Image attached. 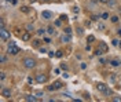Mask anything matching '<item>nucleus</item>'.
I'll return each mask as SVG.
<instances>
[{
	"mask_svg": "<svg viewBox=\"0 0 121 102\" xmlns=\"http://www.w3.org/2000/svg\"><path fill=\"white\" fill-rule=\"evenodd\" d=\"M7 51H8V54L17 55L21 50H19V47L15 44V41H10V43H8V47H7Z\"/></svg>",
	"mask_w": 121,
	"mask_h": 102,
	"instance_id": "obj_1",
	"label": "nucleus"
},
{
	"mask_svg": "<svg viewBox=\"0 0 121 102\" xmlns=\"http://www.w3.org/2000/svg\"><path fill=\"white\" fill-rule=\"evenodd\" d=\"M23 66H25L26 69H32V68L36 66V61H35L33 58H25V59H23Z\"/></svg>",
	"mask_w": 121,
	"mask_h": 102,
	"instance_id": "obj_2",
	"label": "nucleus"
},
{
	"mask_svg": "<svg viewBox=\"0 0 121 102\" xmlns=\"http://www.w3.org/2000/svg\"><path fill=\"white\" fill-rule=\"evenodd\" d=\"M0 40H1V41L10 40V33L6 31V28H0Z\"/></svg>",
	"mask_w": 121,
	"mask_h": 102,
	"instance_id": "obj_3",
	"label": "nucleus"
},
{
	"mask_svg": "<svg viewBox=\"0 0 121 102\" xmlns=\"http://www.w3.org/2000/svg\"><path fill=\"white\" fill-rule=\"evenodd\" d=\"M62 87H63V83L59 81V80H56V81H54L52 86L48 87V90H50V91H55V90H59V88H62Z\"/></svg>",
	"mask_w": 121,
	"mask_h": 102,
	"instance_id": "obj_4",
	"label": "nucleus"
},
{
	"mask_svg": "<svg viewBox=\"0 0 121 102\" xmlns=\"http://www.w3.org/2000/svg\"><path fill=\"white\" fill-rule=\"evenodd\" d=\"M36 81L40 83V84H43V83L47 81V76H45V75H41V73H39V75H36Z\"/></svg>",
	"mask_w": 121,
	"mask_h": 102,
	"instance_id": "obj_5",
	"label": "nucleus"
},
{
	"mask_svg": "<svg viewBox=\"0 0 121 102\" xmlns=\"http://www.w3.org/2000/svg\"><path fill=\"white\" fill-rule=\"evenodd\" d=\"M96 90L105 94V93H106V90H107V86H106L105 83H98V84H96Z\"/></svg>",
	"mask_w": 121,
	"mask_h": 102,
	"instance_id": "obj_6",
	"label": "nucleus"
},
{
	"mask_svg": "<svg viewBox=\"0 0 121 102\" xmlns=\"http://www.w3.org/2000/svg\"><path fill=\"white\" fill-rule=\"evenodd\" d=\"M1 97L10 98V97H11V90H10V88H3V90H1Z\"/></svg>",
	"mask_w": 121,
	"mask_h": 102,
	"instance_id": "obj_7",
	"label": "nucleus"
},
{
	"mask_svg": "<svg viewBox=\"0 0 121 102\" xmlns=\"http://www.w3.org/2000/svg\"><path fill=\"white\" fill-rule=\"evenodd\" d=\"M98 48L100 50V51H103V53H106V51L109 50V47H107V44H106L105 41H100V43H99V46H98Z\"/></svg>",
	"mask_w": 121,
	"mask_h": 102,
	"instance_id": "obj_8",
	"label": "nucleus"
},
{
	"mask_svg": "<svg viewBox=\"0 0 121 102\" xmlns=\"http://www.w3.org/2000/svg\"><path fill=\"white\" fill-rule=\"evenodd\" d=\"M41 17H43V19H51V18H52V13H50V11H43V13H41Z\"/></svg>",
	"mask_w": 121,
	"mask_h": 102,
	"instance_id": "obj_9",
	"label": "nucleus"
},
{
	"mask_svg": "<svg viewBox=\"0 0 121 102\" xmlns=\"http://www.w3.org/2000/svg\"><path fill=\"white\" fill-rule=\"evenodd\" d=\"M25 101L36 102V101H37V97H36V95H26V97H25Z\"/></svg>",
	"mask_w": 121,
	"mask_h": 102,
	"instance_id": "obj_10",
	"label": "nucleus"
},
{
	"mask_svg": "<svg viewBox=\"0 0 121 102\" xmlns=\"http://www.w3.org/2000/svg\"><path fill=\"white\" fill-rule=\"evenodd\" d=\"M40 44H41V40H39V39H35V40H32V46L33 47H40Z\"/></svg>",
	"mask_w": 121,
	"mask_h": 102,
	"instance_id": "obj_11",
	"label": "nucleus"
},
{
	"mask_svg": "<svg viewBox=\"0 0 121 102\" xmlns=\"http://www.w3.org/2000/svg\"><path fill=\"white\" fill-rule=\"evenodd\" d=\"M62 41H63V43H69V41H70V35H68V33L63 35V36H62Z\"/></svg>",
	"mask_w": 121,
	"mask_h": 102,
	"instance_id": "obj_12",
	"label": "nucleus"
},
{
	"mask_svg": "<svg viewBox=\"0 0 121 102\" xmlns=\"http://www.w3.org/2000/svg\"><path fill=\"white\" fill-rule=\"evenodd\" d=\"M22 40H23V41H29V40H30L29 32H28V33H23V35H22Z\"/></svg>",
	"mask_w": 121,
	"mask_h": 102,
	"instance_id": "obj_13",
	"label": "nucleus"
},
{
	"mask_svg": "<svg viewBox=\"0 0 121 102\" xmlns=\"http://www.w3.org/2000/svg\"><path fill=\"white\" fill-rule=\"evenodd\" d=\"M110 63H112L113 66H120V65H121V61H118V59H113V61H110Z\"/></svg>",
	"mask_w": 121,
	"mask_h": 102,
	"instance_id": "obj_14",
	"label": "nucleus"
},
{
	"mask_svg": "<svg viewBox=\"0 0 121 102\" xmlns=\"http://www.w3.org/2000/svg\"><path fill=\"white\" fill-rule=\"evenodd\" d=\"M107 4H109V7H110V8H113V7H116V4H117V3H116V0H109V1H107Z\"/></svg>",
	"mask_w": 121,
	"mask_h": 102,
	"instance_id": "obj_15",
	"label": "nucleus"
},
{
	"mask_svg": "<svg viewBox=\"0 0 121 102\" xmlns=\"http://www.w3.org/2000/svg\"><path fill=\"white\" fill-rule=\"evenodd\" d=\"M47 32H48L50 35H55V29H54V26H48V28H47Z\"/></svg>",
	"mask_w": 121,
	"mask_h": 102,
	"instance_id": "obj_16",
	"label": "nucleus"
},
{
	"mask_svg": "<svg viewBox=\"0 0 121 102\" xmlns=\"http://www.w3.org/2000/svg\"><path fill=\"white\" fill-rule=\"evenodd\" d=\"M112 22H113V24H117V22H118V17L113 15V17H112Z\"/></svg>",
	"mask_w": 121,
	"mask_h": 102,
	"instance_id": "obj_17",
	"label": "nucleus"
},
{
	"mask_svg": "<svg viewBox=\"0 0 121 102\" xmlns=\"http://www.w3.org/2000/svg\"><path fill=\"white\" fill-rule=\"evenodd\" d=\"M36 33H37L39 36H41V35H44V33H45V31L41 28V29H37V32H36Z\"/></svg>",
	"mask_w": 121,
	"mask_h": 102,
	"instance_id": "obj_18",
	"label": "nucleus"
},
{
	"mask_svg": "<svg viewBox=\"0 0 121 102\" xmlns=\"http://www.w3.org/2000/svg\"><path fill=\"white\" fill-rule=\"evenodd\" d=\"M88 43H94V41H95V37H94V36H92V35H90V36H88Z\"/></svg>",
	"mask_w": 121,
	"mask_h": 102,
	"instance_id": "obj_19",
	"label": "nucleus"
},
{
	"mask_svg": "<svg viewBox=\"0 0 121 102\" xmlns=\"http://www.w3.org/2000/svg\"><path fill=\"white\" fill-rule=\"evenodd\" d=\"M98 29H100V31H105V24L99 22V24H98Z\"/></svg>",
	"mask_w": 121,
	"mask_h": 102,
	"instance_id": "obj_20",
	"label": "nucleus"
},
{
	"mask_svg": "<svg viewBox=\"0 0 121 102\" xmlns=\"http://www.w3.org/2000/svg\"><path fill=\"white\" fill-rule=\"evenodd\" d=\"M21 11H22V13H29V7L23 6V7H21Z\"/></svg>",
	"mask_w": 121,
	"mask_h": 102,
	"instance_id": "obj_21",
	"label": "nucleus"
},
{
	"mask_svg": "<svg viewBox=\"0 0 121 102\" xmlns=\"http://www.w3.org/2000/svg\"><path fill=\"white\" fill-rule=\"evenodd\" d=\"M26 29H28V32H32V31H33V25L28 24V25H26Z\"/></svg>",
	"mask_w": 121,
	"mask_h": 102,
	"instance_id": "obj_22",
	"label": "nucleus"
},
{
	"mask_svg": "<svg viewBox=\"0 0 121 102\" xmlns=\"http://www.w3.org/2000/svg\"><path fill=\"white\" fill-rule=\"evenodd\" d=\"M102 54H103V51H100L99 48H96V50H95V55H102Z\"/></svg>",
	"mask_w": 121,
	"mask_h": 102,
	"instance_id": "obj_23",
	"label": "nucleus"
},
{
	"mask_svg": "<svg viewBox=\"0 0 121 102\" xmlns=\"http://www.w3.org/2000/svg\"><path fill=\"white\" fill-rule=\"evenodd\" d=\"M60 69L66 71V69H68V65H66V63H60Z\"/></svg>",
	"mask_w": 121,
	"mask_h": 102,
	"instance_id": "obj_24",
	"label": "nucleus"
},
{
	"mask_svg": "<svg viewBox=\"0 0 121 102\" xmlns=\"http://www.w3.org/2000/svg\"><path fill=\"white\" fill-rule=\"evenodd\" d=\"M112 44H113L114 47H118V40H117V39H114V40H113V43H112Z\"/></svg>",
	"mask_w": 121,
	"mask_h": 102,
	"instance_id": "obj_25",
	"label": "nucleus"
},
{
	"mask_svg": "<svg viewBox=\"0 0 121 102\" xmlns=\"http://www.w3.org/2000/svg\"><path fill=\"white\" fill-rule=\"evenodd\" d=\"M6 61H7V58H6L4 55H1V58H0V62H1V63H4Z\"/></svg>",
	"mask_w": 121,
	"mask_h": 102,
	"instance_id": "obj_26",
	"label": "nucleus"
},
{
	"mask_svg": "<svg viewBox=\"0 0 121 102\" xmlns=\"http://www.w3.org/2000/svg\"><path fill=\"white\" fill-rule=\"evenodd\" d=\"M36 97H44V93L43 91H37L36 93Z\"/></svg>",
	"mask_w": 121,
	"mask_h": 102,
	"instance_id": "obj_27",
	"label": "nucleus"
},
{
	"mask_svg": "<svg viewBox=\"0 0 121 102\" xmlns=\"http://www.w3.org/2000/svg\"><path fill=\"white\" fill-rule=\"evenodd\" d=\"M4 79H6V73L1 72V73H0V80H4Z\"/></svg>",
	"mask_w": 121,
	"mask_h": 102,
	"instance_id": "obj_28",
	"label": "nucleus"
},
{
	"mask_svg": "<svg viewBox=\"0 0 121 102\" xmlns=\"http://www.w3.org/2000/svg\"><path fill=\"white\" fill-rule=\"evenodd\" d=\"M102 18H103V19H107V18H109V14H107V13H103V14H102Z\"/></svg>",
	"mask_w": 121,
	"mask_h": 102,
	"instance_id": "obj_29",
	"label": "nucleus"
},
{
	"mask_svg": "<svg viewBox=\"0 0 121 102\" xmlns=\"http://www.w3.org/2000/svg\"><path fill=\"white\" fill-rule=\"evenodd\" d=\"M43 41H44V43H51V39H50V37H44Z\"/></svg>",
	"mask_w": 121,
	"mask_h": 102,
	"instance_id": "obj_30",
	"label": "nucleus"
},
{
	"mask_svg": "<svg viewBox=\"0 0 121 102\" xmlns=\"http://www.w3.org/2000/svg\"><path fill=\"white\" fill-rule=\"evenodd\" d=\"M113 101H114V102H121V97H120V98H118V97H114Z\"/></svg>",
	"mask_w": 121,
	"mask_h": 102,
	"instance_id": "obj_31",
	"label": "nucleus"
},
{
	"mask_svg": "<svg viewBox=\"0 0 121 102\" xmlns=\"http://www.w3.org/2000/svg\"><path fill=\"white\" fill-rule=\"evenodd\" d=\"M65 33L70 35V33H72V29H70V28H66V29H65Z\"/></svg>",
	"mask_w": 121,
	"mask_h": 102,
	"instance_id": "obj_32",
	"label": "nucleus"
},
{
	"mask_svg": "<svg viewBox=\"0 0 121 102\" xmlns=\"http://www.w3.org/2000/svg\"><path fill=\"white\" fill-rule=\"evenodd\" d=\"M4 25H6L4 19H1V21H0V28H4Z\"/></svg>",
	"mask_w": 121,
	"mask_h": 102,
	"instance_id": "obj_33",
	"label": "nucleus"
},
{
	"mask_svg": "<svg viewBox=\"0 0 121 102\" xmlns=\"http://www.w3.org/2000/svg\"><path fill=\"white\" fill-rule=\"evenodd\" d=\"M55 55H56L58 58H60V57H62L63 54H62V51H56V54H55Z\"/></svg>",
	"mask_w": 121,
	"mask_h": 102,
	"instance_id": "obj_34",
	"label": "nucleus"
},
{
	"mask_svg": "<svg viewBox=\"0 0 121 102\" xmlns=\"http://www.w3.org/2000/svg\"><path fill=\"white\" fill-rule=\"evenodd\" d=\"M7 3H11V4H17V0H6Z\"/></svg>",
	"mask_w": 121,
	"mask_h": 102,
	"instance_id": "obj_35",
	"label": "nucleus"
},
{
	"mask_svg": "<svg viewBox=\"0 0 121 102\" xmlns=\"http://www.w3.org/2000/svg\"><path fill=\"white\" fill-rule=\"evenodd\" d=\"M72 10H73V13H74V14H77V13H78V7H73Z\"/></svg>",
	"mask_w": 121,
	"mask_h": 102,
	"instance_id": "obj_36",
	"label": "nucleus"
},
{
	"mask_svg": "<svg viewBox=\"0 0 121 102\" xmlns=\"http://www.w3.org/2000/svg\"><path fill=\"white\" fill-rule=\"evenodd\" d=\"M99 19V17H96V15H92V21H98Z\"/></svg>",
	"mask_w": 121,
	"mask_h": 102,
	"instance_id": "obj_37",
	"label": "nucleus"
},
{
	"mask_svg": "<svg viewBox=\"0 0 121 102\" xmlns=\"http://www.w3.org/2000/svg\"><path fill=\"white\" fill-rule=\"evenodd\" d=\"M60 24H62V22H60L59 19H58V21H55V25H56V26H60Z\"/></svg>",
	"mask_w": 121,
	"mask_h": 102,
	"instance_id": "obj_38",
	"label": "nucleus"
},
{
	"mask_svg": "<svg viewBox=\"0 0 121 102\" xmlns=\"http://www.w3.org/2000/svg\"><path fill=\"white\" fill-rule=\"evenodd\" d=\"M60 19H62V21H66V19H68V17H66V15H62V17H60Z\"/></svg>",
	"mask_w": 121,
	"mask_h": 102,
	"instance_id": "obj_39",
	"label": "nucleus"
},
{
	"mask_svg": "<svg viewBox=\"0 0 121 102\" xmlns=\"http://www.w3.org/2000/svg\"><path fill=\"white\" fill-rule=\"evenodd\" d=\"M28 83H30V84H32V83H33V79H32V77H28Z\"/></svg>",
	"mask_w": 121,
	"mask_h": 102,
	"instance_id": "obj_40",
	"label": "nucleus"
},
{
	"mask_svg": "<svg viewBox=\"0 0 121 102\" xmlns=\"http://www.w3.org/2000/svg\"><path fill=\"white\" fill-rule=\"evenodd\" d=\"M99 3H106V4H107V1H109V0H98Z\"/></svg>",
	"mask_w": 121,
	"mask_h": 102,
	"instance_id": "obj_41",
	"label": "nucleus"
},
{
	"mask_svg": "<svg viewBox=\"0 0 121 102\" xmlns=\"http://www.w3.org/2000/svg\"><path fill=\"white\" fill-rule=\"evenodd\" d=\"M100 63H106V59H105V58H100Z\"/></svg>",
	"mask_w": 121,
	"mask_h": 102,
	"instance_id": "obj_42",
	"label": "nucleus"
},
{
	"mask_svg": "<svg viewBox=\"0 0 121 102\" xmlns=\"http://www.w3.org/2000/svg\"><path fill=\"white\" fill-rule=\"evenodd\" d=\"M117 35H118V36H121V29H117Z\"/></svg>",
	"mask_w": 121,
	"mask_h": 102,
	"instance_id": "obj_43",
	"label": "nucleus"
},
{
	"mask_svg": "<svg viewBox=\"0 0 121 102\" xmlns=\"http://www.w3.org/2000/svg\"><path fill=\"white\" fill-rule=\"evenodd\" d=\"M118 47H120V48H121V41H118Z\"/></svg>",
	"mask_w": 121,
	"mask_h": 102,
	"instance_id": "obj_44",
	"label": "nucleus"
},
{
	"mask_svg": "<svg viewBox=\"0 0 121 102\" xmlns=\"http://www.w3.org/2000/svg\"><path fill=\"white\" fill-rule=\"evenodd\" d=\"M45 1H48V0H45Z\"/></svg>",
	"mask_w": 121,
	"mask_h": 102,
	"instance_id": "obj_45",
	"label": "nucleus"
}]
</instances>
